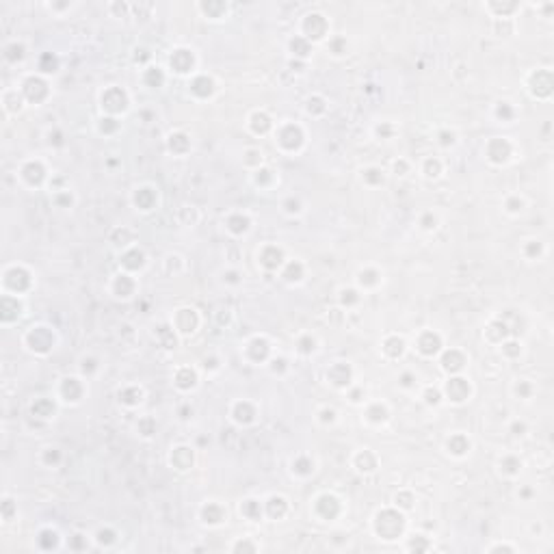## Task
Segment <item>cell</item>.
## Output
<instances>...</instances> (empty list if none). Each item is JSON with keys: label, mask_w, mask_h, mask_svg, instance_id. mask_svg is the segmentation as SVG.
<instances>
[{"label": "cell", "mask_w": 554, "mask_h": 554, "mask_svg": "<svg viewBox=\"0 0 554 554\" xmlns=\"http://www.w3.org/2000/svg\"><path fill=\"white\" fill-rule=\"evenodd\" d=\"M63 394L67 396L65 401H78L80 398V394H82V388H80V383H78V379H65L63 381Z\"/></svg>", "instance_id": "18"}, {"label": "cell", "mask_w": 554, "mask_h": 554, "mask_svg": "<svg viewBox=\"0 0 554 554\" xmlns=\"http://www.w3.org/2000/svg\"><path fill=\"white\" fill-rule=\"evenodd\" d=\"M520 351L522 349H520L518 342H513V340L511 342H502V353H504V355H511L513 357V355H520Z\"/></svg>", "instance_id": "39"}, {"label": "cell", "mask_w": 554, "mask_h": 554, "mask_svg": "<svg viewBox=\"0 0 554 554\" xmlns=\"http://www.w3.org/2000/svg\"><path fill=\"white\" fill-rule=\"evenodd\" d=\"M37 91H41V94H48V84H45L43 80H39V78H28V80L24 82V96L35 102V94H37Z\"/></svg>", "instance_id": "17"}, {"label": "cell", "mask_w": 554, "mask_h": 554, "mask_svg": "<svg viewBox=\"0 0 554 554\" xmlns=\"http://www.w3.org/2000/svg\"><path fill=\"white\" fill-rule=\"evenodd\" d=\"M22 173H24V178H26L30 184H39V182L43 180V175H45L43 167H41L39 163H28L24 169H22Z\"/></svg>", "instance_id": "16"}, {"label": "cell", "mask_w": 554, "mask_h": 554, "mask_svg": "<svg viewBox=\"0 0 554 554\" xmlns=\"http://www.w3.org/2000/svg\"><path fill=\"white\" fill-rule=\"evenodd\" d=\"M154 202H156V195L152 193V189H141L134 195V204L141 208V210H150V208L154 206Z\"/></svg>", "instance_id": "19"}, {"label": "cell", "mask_w": 554, "mask_h": 554, "mask_svg": "<svg viewBox=\"0 0 554 554\" xmlns=\"http://www.w3.org/2000/svg\"><path fill=\"white\" fill-rule=\"evenodd\" d=\"M251 128H253V132H266V130L271 128V119H268L264 113H256L251 117Z\"/></svg>", "instance_id": "27"}, {"label": "cell", "mask_w": 554, "mask_h": 554, "mask_svg": "<svg viewBox=\"0 0 554 554\" xmlns=\"http://www.w3.org/2000/svg\"><path fill=\"white\" fill-rule=\"evenodd\" d=\"M422 227H425V229H433V227H435V217L427 214V217L422 219Z\"/></svg>", "instance_id": "46"}, {"label": "cell", "mask_w": 554, "mask_h": 554, "mask_svg": "<svg viewBox=\"0 0 554 554\" xmlns=\"http://www.w3.org/2000/svg\"><path fill=\"white\" fill-rule=\"evenodd\" d=\"M487 156L491 163H498V165H502L509 160L511 156V145L506 138H494V141H489L487 145Z\"/></svg>", "instance_id": "4"}, {"label": "cell", "mask_w": 554, "mask_h": 554, "mask_svg": "<svg viewBox=\"0 0 554 554\" xmlns=\"http://www.w3.org/2000/svg\"><path fill=\"white\" fill-rule=\"evenodd\" d=\"M320 416H322V420H325V422H327V420L332 422V420H334V416H336V411H334V409H322V411H320Z\"/></svg>", "instance_id": "47"}, {"label": "cell", "mask_w": 554, "mask_h": 554, "mask_svg": "<svg viewBox=\"0 0 554 554\" xmlns=\"http://www.w3.org/2000/svg\"><path fill=\"white\" fill-rule=\"evenodd\" d=\"M440 346H442L440 336L433 332H425L418 340V349H420V353H425V355H435V353L440 351Z\"/></svg>", "instance_id": "9"}, {"label": "cell", "mask_w": 554, "mask_h": 554, "mask_svg": "<svg viewBox=\"0 0 554 554\" xmlns=\"http://www.w3.org/2000/svg\"><path fill=\"white\" fill-rule=\"evenodd\" d=\"M496 115H498L500 119H511V117H513V111H511V106H509V104L502 102V104H500L498 109H496Z\"/></svg>", "instance_id": "40"}, {"label": "cell", "mask_w": 554, "mask_h": 554, "mask_svg": "<svg viewBox=\"0 0 554 554\" xmlns=\"http://www.w3.org/2000/svg\"><path fill=\"white\" fill-rule=\"evenodd\" d=\"M299 351H301V353H312L314 351V340H312V338H303V340L299 342Z\"/></svg>", "instance_id": "42"}, {"label": "cell", "mask_w": 554, "mask_h": 554, "mask_svg": "<svg viewBox=\"0 0 554 554\" xmlns=\"http://www.w3.org/2000/svg\"><path fill=\"white\" fill-rule=\"evenodd\" d=\"M446 392H448V398L455 403H464L468 396H470V383L461 377H455L446 383Z\"/></svg>", "instance_id": "7"}, {"label": "cell", "mask_w": 554, "mask_h": 554, "mask_svg": "<svg viewBox=\"0 0 554 554\" xmlns=\"http://www.w3.org/2000/svg\"><path fill=\"white\" fill-rule=\"evenodd\" d=\"M327 379L334 383V386H346L351 379V368L342 364V361H338V364L332 366V371L327 373Z\"/></svg>", "instance_id": "11"}, {"label": "cell", "mask_w": 554, "mask_h": 554, "mask_svg": "<svg viewBox=\"0 0 554 554\" xmlns=\"http://www.w3.org/2000/svg\"><path fill=\"white\" fill-rule=\"evenodd\" d=\"M425 401H427L429 405H437V403H440V392L429 388V390L425 392Z\"/></svg>", "instance_id": "41"}, {"label": "cell", "mask_w": 554, "mask_h": 554, "mask_svg": "<svg viewBox=\"0 0 554 554\" xmlns=\"http://www.w3.org/2000/svg\"><path fill=\"white\" fill-rule=\"evenodd\" d=\"M440 169H442L440 160L429 158L427 163H425V175H427V178H437V175H440Z\"/></svg>", "instance_id": "33"}, {"label": "cell", "mask_w": 554, "mask_h": 554, "mask_svg": "<svg viewBox=\"0 0 554 554\" xmlns=\"http://www.w3.org/2000/svg\"><path fill=\"white\" fill-rule=\"evenodd\" d=\"M191 91L199 98H208L214 91V82L208 78V76H199V78H195L193 84H191Z\"/></svg>", "instance_id": "15"}, {"label": "cell", "mask_w": 554, "mask_h": 554, "mask_svg": "<svg viewBox=\"0 0 554 554\" xmlns=\"http://www.w3.org/2000/svg\"><path fill=\"white\" fill-rule=\"evenodd\" d=\"M290 50L295 57H307L310 55V43H307L305 37H295V39L290 41Z\"/></svg>", "instance_id": "24"}, {"label": "cell", "mask_w": 554, "mask_h": 554, "mask_svg": "<svg viewBox=\"0 0 554 554\" xmlns=\"http://www.w3.org/2000/svg\"><path fill=\"white\" fill-rule=\"evenodd\" d=\"M132 288H134V284L128 275H117V280H115V292H117V297H130L132 295Z\"/></svg>", "instance_id": "20"}, {"label": "cell", "mask_w": 554, "mask_h": 554, "mask_svg": "<svg viewBox=\"0 0 554 554\" xmlns=\"http://www.w3.org/2000/svg\"><path fill=\"white\" fill-rule=\"evenodd\" d=\"M383 351H386L390 357H398V355H403V351H405V342L401 340V338L392 336L386 340V344H383Z\"/></svg>", "instance_id": "21"}, {"label": "cell", "mask_w": 554, "mask_h": 554, "mask_svg": "<svg viewBox=\"0 0 554 554\" xmlns=\"http://www.w3.org/2000/svg\"><path fill=\"white\" fill-rule=\"evenodd\" d=\"M204 518H206V522H210V524H219V522L223 520V511L217 504H208L204 509Z\"/></svg>", "instance_id": "30"}, {"label": "cell", "mask_w": 554, "mask_h": 554, "mask_svg": "<svg viewBox=\"0 0 554 554\" xmlns=\"http://www.w3.org/2000/svg\"><path fill=\"white\" fill-rule=\"evenodd\" d=\"M175 327H178L182 334L195 332V327H197L195 312L193 310H178V316H175Z\"/></svg>", "instance_id": "10"}, {"label": "cell", "mask_w": 554, "mask_h": 554, "mask_svg": "<svg viewBox=\"0 0 554 554\" xmlns=\"http://www.w3.org/2000/svg\"><path fill=\"white\" fill-rule=\"evenodd\" d=\"M520 468H522V464H520L518 459H511V457H509V459L502 461V470H504L506 474H518Z\"/></svg>", "instance_id": "36"}, {"label": "cell", "mask_w": 554, "mask_h": 554, "mask_svg": "<svg viewBox=\"0 0 554 554\" xmlns=\"http://www.w3.org/2000/svg\"><path fill=\"white\" fill-rule=\"evenodd\" d=\"M284 277H286L288 282H299L303 277V266L299 264V262H295V264H288V271L284 273Z\"/></svg>", "instance_id": "32"}, {"label": "cell", "mask_w": 554, "mask_h": 554, "mask_svg": "<svg viewBox=\"0 0 554 554\" xmlns=\"http://www.w3.org/2000/svg\"><path fill=\"white\" fill-rule=\"evenodd\" d=\"M277 141H280L282 148H286V150H297L299 145L303 143V132H301V128L299 126H284L280 130V136H277Z\"/></svg>", "instance_id": "5"}, {"label": "cell", "mask_w": 554, "mask_h": 554, "mask_svg": "<svg viewBox=\"0 0 554 554\" xmlns=\"http://www.w3.org/2000/svg\"><path fill=\"white\" fill-rule=\"evenodd\" d=\"M506 206H509L511 212H520L522 206H524V202H522V199H509V204H506Z\"/></svg>", "instance_id": "44"}, {"label": "cell", "mask_w": 554, "mask_h": 554, "mask_svg": "<svg viewBox=\"0 0 554 554\" xmlns=\"http://www.w3.org/2000/svg\"><path fill=\"white\" fill-rule=\"evenodd\" d=\"M515 392H518V394H522V396H528V392H530V386L526 381H520L518 383V388H515Z\"/></svg>", "instance_id": "45"}, {"label": "cell", "mask_w": 554, "mask_h": 554, "mask_svg": "<svg viewBox=\"0 0 554 554\" xmlns=\"http://www.w3.org/2000/svg\"><path fill=\"white\" fill-rule=\"evenodd\" d=\"M175 381H178V386H180L182 390H189V388L195 386L197 377H195V373L191 371V368H182V371L178 373V377H175Z\"/></svg>", "instance_id": "22"}, {"label": "cell", "mask_w": 554, "mask_h": 554, "mask_svg": "<svg viewBox=\"0 0 554 554\" xmlns=\"http://www.w3.org/2000/svg\"><path fill=\"white\" fill-rule=\"evenodd\" d=\"M541 251H543V247H541V245H539V243H535V241H530V245H528V256H530V258H533V256H535V253H537V256H541Z\"/></svg>", "instance_id": "43"}, {"label": "cell", "mask_w": 554, "mask_h": 554, "mask_svg": "<svg viewBox=\"0 0 554 554\" xmlns=\"http://www.w3.org/2000/svg\"><path fill=\"white\" fill-rule=\"evenodd\" d=\"M513 431H515V435H522L526 431V427L524 425H513Z\"/></svg>", "instance_id": "50"}, {"label": "cell", "mask_w": 554, "mask_h": 554, "mask_svg": "<svg viewBox=\"0 0 554 554\" xmlns=\"http://www.w3.org/2000/svg\"><path fill=\"white\" fill-rule=\"evenodd\" d=\"M292 470H295L297 474H310L314 470V464L312 461H307V459H299L295 466H292Z\"/></svg>", "instance_id": "35"}, {"label": "cell", "mask_w": 554, "mask_h": 554, "mask_svg": "<svg viewBox=\"0 0 554 554\" xmlns=\"http://www.w3.org/2000/svg\"><path fill=\"white\" fill-rule=\"evenodd\" d=\"M455 141V134H448V132H442V145H448V143H452Z\"/></svg>", "instance_id": "48"}, {"label": "cell", "mask_w": 554, "mask_h": 554, "mask_svg": "<svg viewBox=\"0 0 554 554\" xmlns=\"http://www.w3.org/2000/svg\"><path fill=\"white\" fill-rule=\"evenodd\" d=\"M121 262H124V266H128V268H138V266H143V253L138 249H130V251H126V256H124Z\"/></svg>", "instance_id": "25"}, {"label": "cell", "mask_w": 554, "mask_h": 554, "mask_svg": "<svg viewBox=\"0 0 554 554\" xmlns=\"http://www.w3.org/2000/svg\"><path fill=\"white\" fill-rule=\"evenodd\" d=\"M199 9H202L208 18H223V13L227 11V5H223V3H208V5H199Z\"/></svg>", "instance_id": "23"}, {"label": "cell", "mask_w": 554, "mask_h": 554, "mask_svg": "<svg viewBox=\"0 0 554 554\" xmlns=\"http://www.w3.org/2000/svg\"><path fill=\"white\" fill-rule=\"evenodd\" d=\"M327 20L325 15L320 13H307L305 20H303V33H305V39H312V41H318L322 37L327 35Z\"/></svg>", "instance_id": "2"}, {"label": "cell", "mask_w": 554, "mask_h": 554, "mask_svg": "<svg viewBox=\"0 0 554 554\" xmlns=\"http://www.w3.org/2000/svg\"><path fill=\"white\" fill-rule=\"evenodd\" d=\"M171 464L178 468V470H187V468H191L193 466V452H191V448H187V446L175 448L173 455H171Z\"/></svg>", "instance_id": "13"}, {"label": "cell", "mask_w": 554, "mask_h": 554, "mask_svg": "<svg viewBox=\"0 0 554 554\" xmlns=\"http://www.w3.org/2000/svg\"><path fill=\"white\" fill-rule=\"evenodd\" d=\"M364 180L373 182V184H379V182H383V171H379V169H368V171L364 173Z\"/></svg>", "instance_id": "37"}, {"label": "cell", "mask_w": 554, "mask_h": 554, "mask_svg": "<svg viewBox=\"0 0 554 554\" xmlns=\"http://www.w3.org/2000/svg\"><path fill=\"white\" fill-rule=\"evenodd\" d=\"M403 530V515L394 511H383L377 515V533L383 539H396Z\"/></svg>", "instance_id": "1"}, {"label": "cell", "mask_w": 554, "mask_h": 554, "mask_svg": "<svg viewBox=\"0 0 554 554\" xmlns=\"http://www.w3.org/2000/svg\"><path fill=\"white\" fill-rule=\"evenodd\" d=\"M464 364H466V357L461 355L459 351H448L444 355V359H442V366H444V371H448V373H457V371H461V368H464Z\"/></svg>", "instance_id": "14"}, {"label": "cell", "mask_w": 554, "mask_h": 554, "mask_svg": "<svg viewBox=\"0 0 554 554\" xmlns=\"http://www.w3.org/2000/svg\"><path fill=\"white\" fill-rule=\"evenodd\" d=\"M359 282L364 284V286H375L379 280H377V273H373V271H361L359 273Z\"/></svg>", "instance_id": "38"}, {"label": "cell", "mask_w": 554, "mask_h": 554, "mask_svg": "<svg viewBox=\"0 0 554 554\" xmlns=\"http://www.w3.org/2000/svg\"><path fill=\"white\" fill-rule=\"evenodd\" d=\"M282 260H284V253L277 247H264L262 253H260V264L264 268H271V271L282 264Z\"/></svg>", "instance_id": "12"}, {"label": "cell", "mask_w": 554, "mask_h": 554, "mask_svg": "<svg viewBox=\"0 0 554 554\" xmlns=\"http://www.w3.org/2000/svg\"><path fill=\"white\" fill-rule=\"evenodd\" d=\"M368 418L375 420V422H383L388 418V411H386V407H381V405H373L371 409H368Z\"/></svg>", "instance_id": "34"}, {"label": "cell", "mask_w": 554, "mask_h": 554, "mask_svg": "<svg viewBox=\"0 0 554 554\" xmlns=\"http://www.w3.org/2000/svg\"><path fill=\"white\" fill-rule=\"evenodd\" d=\"M241 511L247 515L249 520H256V518H260V513H262V509H260V504L256 502V500H245L243 506H241Z\"/></svg>", "instance_id": "29"}, {"label": "cell", "mask_w": 554, "mask_h": 554, "mask_svg": "<svg viewBox=\"0 0 554 554\" xmlns=\"http://www.w3.org/2000/svg\"><path fill=\"white\" fill-rule=\"evenodd\" d=\"M530 91H533V96H537V98H548L552 94V74H550V69H539L537 74H533Z\"/></svg>", "instance_id": "3"}, {"label": "cell", "mask_w": 554, "mask_h": 554, "mask_svg": "<svg viewBox=\"0 0 554 554\" xmlns=\"http://www.w3.org/2000/svg\"><path fill=\"white\" fill-rule=\"evenodd\" d=\"M169 63H171V67L178 74H187L189 69L193 67V55H191L189 50H175L171 59H169Z\"/></svg>", "instance_id": "8"}, {"label": "cell", "mask_w": 554, "mask_h": 554, "mask_svg": "<svg viewBox=\"0 0 554 554\" xmlns=\"http://www.w3.org/2000/svg\"><path fill=\"white\" fill-rule=\"evenodd\" d=\"M227 227H229V232H234V234H243V232H247V227H249V219L247 217H232L227 221Z\"/></svg>", "instance_id": "28"}, {"label": "cell", "mask_w": 554, "mask_h": 554, "mask_svg": "<svg viewBox=\"0 0 554 554\" xmlns=\"http://www.w3.org/2000/svg\"><path fill=\"white\" fill-rule=\"evenodd\" d=\"M411 381H413V377H411V375H403V386H405V388H409V386H411Z\"/></svg>", "instance_id": "49"}, {"label": "cell", "mask_w": 554, "mask_h": 554, "mask_svg": "<svg viewBox=\"0 0 554 554\" xmlns=\"http://www.w3.org/2000/svg\"><path fill=\"white\" fill-rule=\"evenodd\" d=\"M448 448L455 452V455H464V452L470 448V442H468L464 435H455V437H450L448 440Z\"/></svg>", "instance_id": "26"}, {"label": "cell", "mask_w": 554, "mask_h": 554, "mask_svg": "<svg viewBox=\"0 0 554 554\" xmlns=\"http://www.w3.org/2000/svg\"><path fill=\"white\" fill-rule=\"evenodd\" d=\"M102 106L109 113H121L128 106V98L121 89H109L102 96Z\"/></svg>", "instance_id": "6"}, {"label": "cell", "mask_w": 554, "mask_h": 554, "mask_svg": "<svg viewBox=\"0 0 554 554\" xmlns=\"http://www.w3.org/2000/svg\"><path fill=\"white\" fill-rule=\"evenodd\" d=\"M163 80H165V76H163V72H160L158 67H150L148 72H145V82H150L152 87H158V84H163Z\"/></svg>", "instance_id": "31"}]
</instances>
